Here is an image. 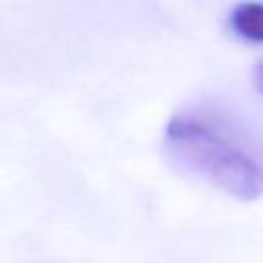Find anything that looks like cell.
I'll use <instances>...</instances> for the list:
<instances>
[{
    "instance_id": "cell-1",
    "label": "cell",
    "mask_w": 263,
    "mask_h": 263,
    "mask_svg": "<svg viewBox=\"0 0 263 263\" xmlns=\"http://www.w3.org/2000/svg\"><path fill=\"white\" fill-rule=\"evenodd\" d=\"M164 148L183 171L240 201L263 195V164L199 115H175L164 129Z\"/></svg>"
},
{
    "instance_id": "cell-2",
    "label": "cell",
    "mask_w": 263,
    "mask_h": 263,
    "mask_svg": "<svg viewBox=\"0 0 263 263\" xmlns=\"http://www.w3.org/2000/svg\"><path fill=\"white\" fill-rule=\"evenodd\" d=\"M228 25L240 39L263 43V2L245 0L228 14Z\"/></svg>"
},
{
    "instance_id": "cell-3",
    "label": "cell",
    "mask_w": 263,
    "mask_h": 263,
    "mask_svg": "<svg viewBox=\"0 0 263 263\" xmlns=\"http://www.w3.org/2000/svg\"><path fill=\"white\" fill-rule=\"evenodd\" d=\"M253 82L257 86L259 92H263V62H259L255 66V72H253Z\"/></svg>"
}]
</instances>
